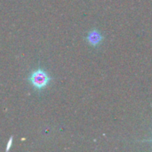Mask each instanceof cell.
Masks as SVG:
<instances>
[{"label":"cell","mask_w":152,"mask_h":152,"mask_svg":"<svg viewBox=\"0 0 152 152\" xmlns=\"http://www.w3.org/2000/svg\"><path fill=\"white\" fill-rule=\"evenodd\" d=\"M102 37L101 34H100L98 31H96V30L91 31V32L88 34L87 37H86L87 42H88L90 45H94V46L97 45L102 41Z\"/></svg>","instance_id":"cell-2"},{"label":"cell","mask_w":152,"mask_h":152,"mask_svg":"<svg viewBox=\"0 0 152 152\" xmlns=\"http://www.w3.org/2000/svg\"><path fill=\"white\" fill-rule=\"evenodd\" d=\"M28 80L36 90L42 91L50 85L52 77L44 69L38 68L33 72H31Z\"/></svg>","instance_id":"cell-1"},{"label":"cell","mask_w":152,"mask_h":152,"mask_svg":"<svg viewBox=\"0 0 152 152\" xmlns=\"http://www.w3.org/2000/svg\"><path fill=\"white\" fill-rule=\"evenodd\" d=\"M12 137L10 138V140H9V142H8V143L6 145V151H9L10 150V148L12 146Z\"/></svg>","instance_id":"cell-3"}]
</instances>
